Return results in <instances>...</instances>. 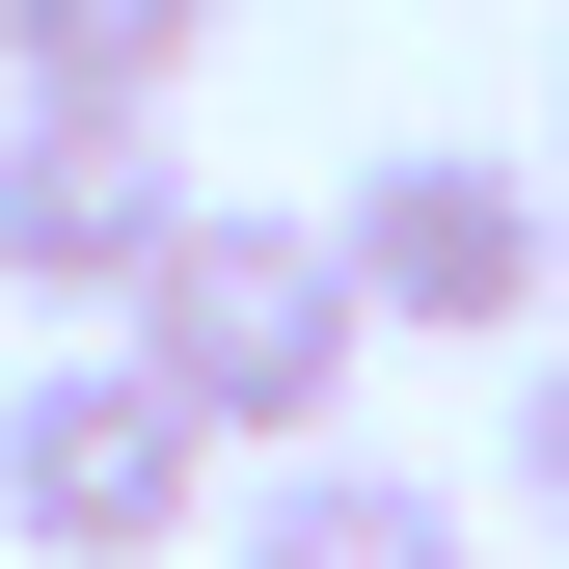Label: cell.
Listing matches in <instances>:
<instances>
[{
    "label": "cell",
    "mask_w": 569,
    "mask_h": 569,
    "mask_svg": "<svg viewBox=\"0 0 569 569\" xmlns=\"http://www.w3.org/2000/svg\"><path fill=\"white\" fill-rule=\"evenodd\" d=\"M109 352L190 407V435H244V461H326V407H352V352H380V326H352V244H326V218H244V190H218Z\"/></svg>",
    "instance_id": "obj_1"
},
{
    "label": "cell",
    "mask_w": 569,
    "mask_h": 569,
    "mask_svg": "<svg viewBox=\"0 0 569 569\" xmlns=\"http://www.w3.org/2000/svg\"><path fill=\"white\" fill-rule=\"evenodd\" d=\"M352 244V326H435V352H542V271H569V163H488V136H407V163L326 190Z\"/></svg>",
    "instance_id": "obj_2"
},
{
    "label": "cell",
    "mask_w": 569,
    "mask_h": 569,
    "mask_svg": "<svg viewBox=\"0 0 569 569\" xmlns=\"http://www.w3.org/2000/svg\"><path fill=\"white\" fill-rule=\"evenodd\" d=\"M218 516V435H190L136 352H54V380H0V542L28 569H163Z\"/></svg>",
    "instance_id": "obj_3"
},
{
    "label": "cell",
    "mask_w": 569,
    "mask_h": 569,
    "mask_svg": "<svg viewBox=\"0 0 569 569\" xmlns=\"http://www.w3.org/2000/svg\"><path fill=\"white\" fill-rule=\"evenodd\" d=\"M190 218H218V190L163 163V109H0V299H54V326H136Z\"/></svg>",
    "instance_id": "obj_4"
},
{
    "label": "cell",
    "mask_w": 569,
    "mask_h": 569,
    "mask_svg": "<svg viewBox=\"0 0 569 569\" xmlns=\"http://www.w3.org/2000/svg\"><path fill=\"white\" fill-rule=\"evenodd\" d=\"M218 569H461V488H407V461H352V435H326V461H271V488H244V542H218Z\"/></svg>",
    "instance_id": "obj_5"
},
{
    "label": "cell",
    "mask_w": 569,
    "mask_h": 569,
    "mask_svg": "<svg viewBox=\"0 0 569 569\" xmlns=\"http://www.w3.org/2000/svg\"><path fill=\"white\" fill-rule=\"evenodd\" d=\"M218 54V0H0V109H163Z\"/></svg>",
    "instance_id": "obj_6"
},
{
    "label": "cell",
    "mask_w": 569,
    "mask_h": 569,
    "mask_svg": "<svg viewBox=\"0 0 569 569\" xmlns=\"http://www.w3.org/2000/svg\"><path fill=\"white\" fill-rule=\"evenodd\" d=\"M516 488H542V542H569V326H542V380H516Z\"/></svg>",
    "instance_id": "obj_7"
}]
</instances>
